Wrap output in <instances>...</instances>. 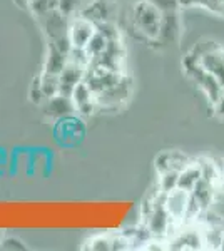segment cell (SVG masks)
<instances>
[{
  "label": "cell",
  "instance_id": "1",
  "mask_svg": "<svg viewBox=\"0 0 224 251\" xmlns=\"http://www.w3.org/2000/svg\"><path fill=\"white\" fill-rule=\"evenodd\" d=\"M132 24L139 30L142 37L149 40H159L162 24V10L157 9L149 0H139L132 7Z\"/></svg>",
  "mask_w": 224,
  "mask_h": 251
},
{
  "label": "cell",
  "instance_id": "2",
  "mask_svg": "<svg viewBox=\"0 0 224 251\" xmlns=\"http://www.w3.org/2000/svg\"><path fill=\"white\" fill-rule=\"evenodd\" d=\"M189 200H191V191H186L182 188H174L169 193L162 194V203L171 220L179 225L186 223V214L187 208H189Z\"/></svg>",
  "mask_w": 224,
  "mask_h": 251
},
{
  "label": "cell",
  "instance_id": "3",
  "mask_svg": "<svg viewBox=\"0 0 224 251\" xmlns=\"http://www.w3.org/2000/svg\"><path fill=\"white\" fill-rule=\"evenodd\" d=\"M54 132H55L57 139H60V143L71 146V144H75L79 139H82L85 134V127L80 117L71 114V116L57 119V126H55Z\"/></svg>",
  "mask_w": 224,
  "mask_h": 251
},
{
  "label": "cell",
  "instance_id": "4",
  "mask_svg": "<svg viewBox=\"0 0 224 251\" xmlns=\"http://www.w3.org/2000/svg\"><path fill=\"white\" fill-rule=\"evenodd\" d=\"M97 32L96 22L91 19L79 15L69 22V40H71L72 49H85L92 35Z\"/></svg>",
  "mask_w": 224,
  "mask_h": 251
},
{
  "label": "cell",
  "instance_id": "5",
  "mask_svg": "<svg viewBox=\"0 0 224 251\" xmlns=\"http://www.w3.org/2000/svg\"><path fill=\"white\" fill-rule=\"evenodd\" d=\"M191 161L193 159H191L184 151H179V149H168V151H162L157 154L156 171H157V174L169 173V171L179 173V171H182Z\"/></svg>",
  "mask_w": 224,
  "mask_h": 251
},
{
  "label": "cell",
  "instance_id": "6",
  "mask_svg": "<svg viewBox=\"0 0 224 251\" xmlns=\"http://www.w3.org/2000/svg\"><path fill=\"white\" fill-rule=\"evenodd\" d=\"M71 99L75 106V112H79V114L91 116L94 111H97L96 94H94L92 89L89 87V84L85 82V80H80V82L72 89Z\"/></svg>",
  "mask_w": 224,
  "mask_h": 251
},
{
  "label": "cell",
  "instance_id": "7",
  "mask_svg": "<svg viewBox=\"0 0 224 251\" xmlns=\"http://www.w3.org/2000/svg\"><path fill=\"white\" fill-rule=\"evenodd\" d=\"M40 106H42L44 112H46L49 117H52V119H55V121L75 112L74 102H72L71 96H67V94H57L54 97H49Z\"/></svg>",
  "mask_w": 224,
  "mask_h": 251
},
{
  "label": "cell",
  "instance_id": "8",
  "mask_svg": "<svg viewBox=\"0 0 224 251\" xmlns=\"http://www.w3.org/2000/svg\"><path fill=\"white\" fill-rule=\"evenodd\" d=\"M85 71L87 67L80 66L77 62L67 60L66 67L62 69V72L59 74V82H60V94H67L71 96L72 89H74L80 80H84L85 77Z\"/></svg>",
  "mask_w": 224,
  "mask_h": 251
},
{
  "label": "cell",
  "instance_id": "9",
  "mask_svg": "<svg viewBox=\"0 0 224 251\" xmlns=\"http://www.w3.org/2000/svg\"><path fill=\"white\" fill-rule=\"evenodd\" d=\"M221 188V186L214 184V183H209V181L206 179H199L196 186L193 188V191H191V194H193V198L198 201L199 204L202 206L204 209H209L211 204H213L216 194H218V189Z\"/></svg>",
  "mask_w": 224,
  "mask_h": 251
},
{
  "label": "cell",
  "instance_id": "10",
  "mask_svg": "<svg viewBox=\"0 0 224 251\" xmlns=\"http://www.w3.org/2000/svg\"><path fill=\"white\" fill-rule=\"evenodd\" d=\"M67 60H69V55L66 54V52L59 50L55 46L49 44L47 55H46V64H44V72L59 75L60 72H62V69L66 67Z\"/></svg>",
  "mask_w": 224,
  "mask_h": 251
},
{
  "label": "cell",
  "instance_id": "11",
  "mask_svg": "<svg viewBox=\"0 0 224 251\" xmlns=\"http://www.w3.org/2000/svg\"><path fill=\"white\" fill-rule=\"evenodd\" d=\"M199 179H201V166H199V161L193 159L182 171H179L177 186L186 189V191H193V188Z\"/></svg>",
  "mask_w": 224,
  "mask_h": 251
},
{
  "label": "cell",
  "instance_id": "12",
  "mask_svg": "<svg viewBox=\"0 0 224 251\" xmlns=\"http://www.w3.org/2000/svg\"><path fill=\"white\" fill-rule=\"evenodd\" d=\"M179 34V19L176 10H168L162 12V24H161V32H159V40H176Z\"/></svg>",
  "mask_w": 224,
  "mask_h": 251
},
{
  "label": "cell",
  "instance_id": "13",
  "mask_svg": "<svg viewBox=\"0 0 224 251\" xmlns=\"http://www.w3.org/2000/svg\"><path fill=\"white\" fill-rule=\"evenodd\" d=\"M80 15L91 19L96 24L104 22V20H109V5L105 0H92V2L87 3V7L82 10Z\"/></svg>",
  "mask_w": 224,
  "mask_h": 251
},
{
  "label": "cell",
  "instance_id": "14",
  "mask_svg": "<svg viewBox=\"0 0 224 251\" xmlns=\"http://www.w3.org/2000/svg\"><path fill=\"white\" fill-rule=\"evenodd\" d=\"M107 44H109V39L105 37L104 34H100L99 30L92 35V39L89 40V44L85 46L84 50L87 52L89 59L94 60L96 57H99L100 54H104V50L107 49Z\"/></svg>",
  "mask_w": 224,
  "mask_h": 251
},
{
  "label": "cell",
  "instance_id": "15",
  "mask_svg": "<svg viewBox=\"0 0 224 251\" xmlns=\"http://www.w3.org/2000/svg\"><path fill=\"white\" fill-rule=\"evenodd\" d=\"M28 9L32 10L34 15H37V19H40L50 12L60 9V0H32L28 3Z\"/></svg>",
  "mask_w": 224,
  "mask_h": 251
},
{
  "label": "cell",
  "instance_id": "16",
  "mask_svg": "<svg viewBox=\"0 0 224 251\" xmlns=\"http://www.w3.org/2000/svg\"><path fill=\"white\" fill-rule=\"evenodd\" d=\"M40 86H42V92H44V96H46V99L60 94L59 75L49 74V72H42V75H40Z\"/></svg>",
  "mask_w": 224,
  "mask_h": 251
},
{
  "label": "cell",
  "instance_id": "17",
  "mask_svg": "<svg viewBox=\"0 0 224 251\" xmlns=\"http://www.w3.org/2000/svg\"><path fill=\"white\" fill-rule=\"evenodd\" d=\"M177 177H179V173H176V171L161 173L159 174V179H157V189L162 194L169 193L171 189L177 188Z\"/></svg>",
  "mask_w": 224,
  "mask_h": 251
},
{
  "label": "cell",
  "instance_id": "18",
  "mask_svg": "<svg viewBox=\"0 0 224 251\" xmlns=\"http://www.w3.org/2000/svg\"><path fill=\"white\" fill-rule=\"evenodd\" d=\"M85 248L96 250V251L112 250V236L111 234H97V236H94L87 241V246H85Z\"/></svg>",
  "mask_w": 224,
  "mask_h": 251
},
{
  "label": "cell",
  "instance_id": "19",
  "mask_svg": "<svg viewBox=\"0 0 224 251\" xmlns=\"http://www.w3.org/2000/svg\"><path fill=\"white\" fill-rule=\"evenodd\" d=\"M30 100L35 104H42L44 100H46V96H44L42 92V86H40V77L34 79V82H32V87H30Z\"/></svg>",
  "mask_w": 224,
  "mask_h": 251
},
{
  "label": "cell",
  "instance_id": "20",
  "mask_svg": "<svg viewBox=\"0 0 224 251\" xmlns=\"http://www.w3.org/2000/svg\"><path fill=\"white\" fill-rule=\"evenodd\" d=\"M0 250H25V243L20 241L19 238H2L0 240Z\"/></svg>",
  "mask_w": 224,
  "mask_h": 251
},
{
  "label": "cell",
  "instance_id": "21",
  "mask_svg": "<svg viewBox=\"0 0 224 251\" xmlns=\"http://www.w3.org/2000/svg\"><path fill=\"white\" fill-rule=\"evenodd\" d=\"M152 2L157 9H161L162 12H168V10H176L179 5V0H149Z\"/></svg>",
  "mask_w": 224,
  "mask_h": 251
},
{
  "label": "cell",
  "instance_id": "22",
  "mask_svg": "<svg viewBox=\"0 0 224 251\" xmlns=\"http://www.w3.org/2000/svg\"><path fill=\"white\" fill-rule=\"evenodd\" d=\"M214 107H216V114L221 116L223 119H224V96L218 100V102L214 104Z\"/></svg>",
  "mask_w": 224,
  "mask_h": 251
},
{
  "label": "cell",
  "instance_id": "23",
  "mask_svg": "<svg viewBox=\"0 0 224 251\" xmlns=\"http://www.w3.org/2000/svg\"><path fill=\"white\" fill-rule=\"evenodd\" d=\"M15 2H17L19 7H25V9H28V3H30L32 0H15Z\"/></svg>",
  "mask_w": 224,
  "mask_h": 251
},
{
  "label": "cell",
  "instance_id": "24",
  "mask_svg": "<svg viewBox=\"0 0 224 251\" xmlns=\"http://www.w3.org/2000/svg\"><path fill=\"white\" fill-rule=\"evenodd\" d=\"M219 250H224V236H223V241H221V248Z\"/></svg>",
  "mask_w": 224,
  "mask_h": 251
},
{
  "label": "cell",
  "instance_id": "25",
  "mask_svg": "<svg viewBox=\"0 0 224 251\" xmlns=\"http://www.w3.org/2000/svg\"><path fill=\"white\" fill-rule=\"evenodd\" d=\"M2 238H3V231L0 229V240H2Z\"/></svg>",
  "mask_w": 224,
  "mask_h": 251
},
{
  "label": "cell",
  "instance_id": "26",
  "mask_svg": "<svg viewBox=\"0 0 224 251\" xmlns=\"http://www.w3.org/2000/svg\"><path fill=\"white\" fill-rule=\"evenodd\" d=\"M223 174H224V164H223Z\"/></svg>",
  "mask_w": 224,
  "mask_h": 251
},
{
  "label": "cell",
  "instance_id": "27",
  "mask_svg": "<svg viewBox=\"0 0 224 251\" xmlns=\"http://www.w3.org/2000/svg\"><path fill=\"white\" fill-rule=\"evenodd\" d=\"M221 186H223V188H224V181H223V184H221Z\"/></svg>",
  "mask_w": 224,
  "mask_h": 251
}]
</instances>
